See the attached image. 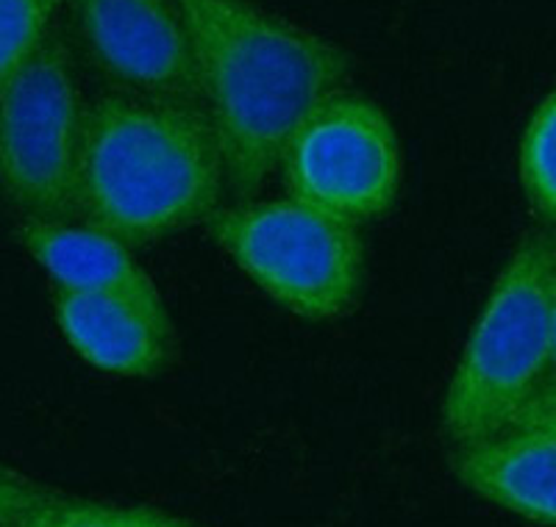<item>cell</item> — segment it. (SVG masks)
<instances>
[{"label":"cell","instance_id":"14","mask_svg":"<svg viewBox=\"0 0 556 527\" xmlns=\"http://www.w3.org/2000/svg\"><path fill=\"white\" fill-rule=\"evenodd\" d=\"M56 491L34 484L26 475L0 464V527L17 525L26 514L48 502Z\"/></svg>","mask_w":556,"mask_h":527},{"label":"cell","instance_id":"3","mask_svg":"<svg viewBox=\"0 0 556 527\" xmlns=\"http://www.w3.org/2000/svg\"><path fill=\"white\" fill-rule=\"evenodd\" d=\"M556 239L531 233L504 264L443 402L448 441L501 434L551 370V275Z\"/></svg>","mask_w":556,"mask_h":527},{"label":"cell","instance_id":"6","mask_svg":"<svg viewBox=\"0 0 556 527\" xmlns=\"http://www.w3.org/2000/svg\"><path fill=\"white\" fill-rule=\"evenodd\" d=\"M281 172L292 201L359 226L399 197V137L374 101L337 92L290 139Z\"/></svg>","mask_w":556,"mask_h":527},{"label":"cell","instance_id":"15","mask_svg":"<svg viewBox=\"0 0 556 527\" xmlns=\"http://www.w3.org/2000/svg\"><path fill=\"white\" fill-rule=\"evenodd\" d=\"M506 427H534V430H556V383H543L518 409ZM504 427V430H506Z\"/></svg>","mask_w":556,"mask_h":527},{"label":"cell","instance_id":"10","mask_svg":"<svg viewBox=\"0 0 556 527\" xmlns=\"http://www.w3.org/2000/svg\"><path fill=\"white\" fill-rule=\"evenodd\" d=\"M34 261L64 292L117 295L139 303L159 320H167L165 303L146 270L134 261L126 242L92 226L23 220L17 228Z\"/></svg>","mask_w":556,"mask_h":527},{"label":"cell","instance_id":"1","mask_svg":"<svg viewBox=\"0 0 556 527\" xmlns=\"http://www.w3.org/2000/svg\"><path fill=\"white\" fill-rule=\"evenodd\" d=\"M220 142L228 189L251 197L320 103L342 92L345 53L251 0H176Z\"/></svg>","mask_w":556,"mask_h":527},{"label":"cell","instance_id":"5","mask_svg":"<svg viewBox=\"0 0 556 527\" xmlns=\"http://www.w3.org/2000/svg\"><path fill=\"white\" fill-rule=\"evenodd\" d=\"M84 117L70 53L62 37L51 34L0 92V189L28 220L78 217Z\"/></svg>","mask_w":556,"mask_h":527},{"label":"cell","instance_id":"16","mask_svg":"<svg viewBox=\"0 0 556 527\" xmlns=\"http://www.w3.org/2000/svg\"><path fill=\"white\" fill-rule=\"evenodd\" d=\"M545 383H556V261L551 275V370Z\"/></svg>","mask_w":556,"mask_h":527},{"label":"cell","instance_id":"7","mask_svg":"<svg viewBox=\"0 0 556 527\" xmlns=\"http://www.w3.org/2000/svg\"><path fill=\"white\" fill-rule=\"evenodd\" d=\"M89 56L134 94L201 106V78L176 0H70ZM203 108V106H201Z\"/></svg>","mask_w":556,"mask_h":527},{"label":"cell","instance_id":"9","mask_svg":"<svg viewBox=\"0 0 556 527\" xmlns=\"http://www.w3.org/2000/svg\"><path fill=\"white\" fill-rule=\"evenodd\" d=\"M53 311L67 345L98 370L153 377L170 361V320H159L128 297L59 290Z\"/></svg>","mask_w":556,"mask_h":527},{"label":"cell","instance_id":"12","mask_svg":"<svg viewBox=\"0 0 556 527\" xmlns=\"http://www.w3.org/2000/svg\"><path fill=\"white\" fill-rule=\"evenodd\" d=\"M62 3L64 0H0V92L42 51Z\"/></svg>","mask_w":556,"mask_h":527},{"label":"cell","instance_id":"13","mask_svg":"<svg viewBox=\"0 0 556 527\" xmlns=\"http://www.w3.org/2000/svg\"><path fill=\"white\" fill-rule=\"evenodd\" d=\"M520 181L534 211L556 222V89L531 114L523 131Z\"/></svg>","mask_w":556,"mask_h":527},{"label":"cell","instance_id":"2","mask_svg":"<svg viewBox=\"0 0 556 527\" xmlns=\"http://www.w3.org/2000/svg\"><path fill=\"white\" fill-rule=\"evenodd\" d=\"M226 183L217 133L195 103L109 94L84 117L76 203L126 245L208 220Z\"/></svg>","mask_w":556,"mask_h":527},{"label":"cell","instance_id":"8","mask_svg":"<svg viewBox=\"0 0 556 527\" xmlns=\"http://www.w3.org/2000/svg\"><path fill=\"white\" fill-rule=\"evenodd\" d=\"M451 470L481 500L556 527V430L506 427L486 439L456 445Z\"/></svg>","mask_w":556,"mask_h":527},{"label":"cell","instance_id":"11","mask_svg":"<svg viewBox=\"0 0 556 527\" xmlns=\"http://www.w3.org/2000/svg\"><path fill=\"white\" fill-rule=\"evenodd\" d=\"M12 527H195L181 516L148 505H112V502L73 500L53 494L39 509L26 514Z\"/></svg>","mask_w":556,"mask_h":527},{"label":"cell","instance_id":"4","mask_svg":"<svg viewBox=\"0 0 556 527\" xmlns=\"http://www.w3.org/2000/svg\"><path fill=\"white\" fill-rule=\"evenodd\" d=\"M208 231L273 300L304 320H334L354 306L365 278L356 226L298 201L217 208Z\"/></svg>","mask_w":556,"mask_h":527}]
</instances>
